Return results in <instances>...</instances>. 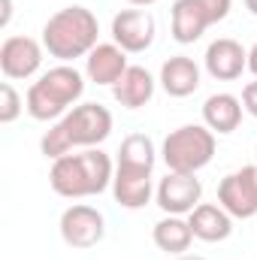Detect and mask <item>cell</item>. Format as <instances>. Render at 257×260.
<instances>
[{"mask_svg":"<svg viewBox=\"0 0 257 260\" xmlns=\"http://www.w3.org/2000/svg\"><path fill=\"white\" fill-rule=\"evenodd\" d=\"M112 124H115L112 112L103 103H79L61 121H55L43 133L40 151H43V157L58 160V157L79 151V148H100V142L109 139Z\"/></svg>","mask_w":257,"mask_h":260,"instance_id":"1","label":"cell"},{"mask_svg":"<svg viewBox=\"0 0 257 260\" xmlns=\"http://www.w3.org/2000/svg\"><path fill=\"white\" fill-rule=\"evenodd\" d=\"M112 176H115V164L103 148H79L52 160L49 185L58 197L85 200L112 188Z\"/></svg>","mask_w":257,"mask_h":260,"instance_id":"2","label":"cell"},{"mask_svg":"<svg viewBox=\"0 0 257 260\" xmlns=\"http://www.w3.org/2000/svg\"><path fill=\"white\" fill-rule=\"evenodd\" d=\"M100 21L88 6H64L43 24V46L61 64H73L76 58H88L100 43Z\"/></svg>","mask_w":257,"mask_h":260,"instance_id":"3","label":"cell"},{"mask_svg":"<svg viewBox=\"0 0 257 260\" xmlns=\"http://www.w3.org/2000/svg\"><path fill=\"white\" fill-rule=\"evenodd\" d=\"M85 94V73H79L73 64H58L27 88L24 109L34 121H61L73 106H79Z\"/></svg>","mask_w":257,"mask_h":260,"instance_id":"4","label":"cell"},{"mask_svg":"<svg viewBox=\"0 0 257 260\" xmlns=\"http://www.w3.org/2000/svg\"><path fill=\"white\" fill-rule=\"evenodd\" d=\"M215 148H218L215 133L206 124H182V127L167 133V139L160 145V157H164L170 173H191V176H197L203 167L212 164Z\"/></svg>","mask_w":257,"mask_h":260,"instance_id":"5","label":"cell"},{"mask_svg":"<svg viewBox=\"0 0 257 260\" xmlns=\"http://www.w3.org/2000/svg\"><path fill=\"white\" fill-rule=\"evenodd\" d=\"M230 9H233V0H176L170 9L173 40L179 46H191L212 24L224 21Z\"/></svg>","mask_w":257,"mask_h":260,"instance_id":"6","label":"cell"},{"mask_svg":"<svg viewBox=\"0 0 257 260\" xmlns=\"http://www.w3.org/2000/svg\"><path fill=\"white\" fill-rule=\"evenodd\" d=\"M58 230H61V239H64L70 248H94L97 242H103L106 236V218L100 209L88 206V203H73L67 206L61 221H58Z\"/></svg>","mask_w":257,"mask_h":260,"instance_id":"7","label":"cell"},{"mask_svg":"<svg viewBox=\"0 0 257 260\" xmlns=\"http://www.w3.org/2000/svg\"><path fill=\"white\" fill-rule=\"evenodd\" d=\"M203 200V185L191 173H170L157 182L154 188V203L160 206L164 215H191Z\"/></svg>","mask_w":257,"mask_h":260,"instance_id":"8","label":"cell"},{"mask_svg":"<svg viewBox=\"0 0 257 260\" xmlns=\"http://www.w3.org/2000/svg\"><path fill=\"white\" fill-rule=\"evenodd\" d=\"M218 203L233 218H254L257 215V167H239L227 173L218 185Z\"/></svg>","mask_w":257,"mask_h":260,"instance_id":"9","label":"cell"},{"mask_svg":"<svg viewBox=\"0 0 257 260\" xmlns=\"http://www.w3.org/2000/svg\"><path fill=\"white\" fill-rule=\"evenodd\" d=\"M46 46L43 40L34 37H6L0 46V70L9 82H21V79H34L43 67Z\"/></svg>","mask_w":257,"mask_h":260,"instance_id":"10","label":"cell"},{"mask_svg":"<svg viewBox=\"0 0 257 260\" xmlns=\"http://www.w3.org/2000/svg\"><path fill=\"white\" fill-rule=\"evenodd\" d=\"M157 34V21L148 9H121L112 18V43L121 46L127 55H139L145 49H151Z\"/></svg>","mask_w":257,"mask_h":260,"instance_id":"11","label":"cell"},{"mask_svg":"<svg viewBox=\"0 0 257 260\" xmlns=\"http://www.w3.org/2000/svg\"><path fill=\"white\" fill-rule=\"evenodd\" d=\"M206 73L218 82H236L245 70H248V49H242V43L230 40V37H218L209 43L206 55H203Z\"/></svg>","mask_w":257,"mask_h":260,"instance_id":"12","label":"cell"},{"mask_svg":"<svg viewBox=\"0 0 257 260\" xmlns=\"http://www.w3.org/2000/svg\"><path fill=\"white\" fill-rule=\"evenodd\" d=\"M112 197L121 209H145L154 197V182H151V170H136V167H121L115 164V176H112Z\"/></svg>","mask_w":257,"mask_h":260,"instance_id":"13","label":"cell"},{"mask_svg":"<svg viewBox=\"0 0 257 260\" xmlns=\"http://www.w3.org/2000/svg\"><path fill=\"white\" fill-rule=\"evenodd\" d=\"M127 52L115 43H100L88 58H85V79L94 85H115L127 73Z\"/></svg>","mask_w":257,"mask_h":260,"instance_id":"14","label":"cell"},{"mask_svg":"<svg viewBox=\"0 0 257 260\" xmlns=\"http://www.w3.org/2000/svg\"><path fill=\"white\" fill-rule=\"evenodd\" d=\"M154 88H157V82H154V76H151L145 67L130 64L127 73L112 85V97H115L118 106H124V109H130V112H136V109H142V106L151 103Z\"/></svg>","mask_w":257,"mask_h":260,"instance_id":"15","label":"cell"},{"mask_svg":"<svg viewBox=\"0 0 257 260\" xmlns=\"http://www.w3.org/2000/svg\"><path fill=\"white\" fill-rule=\"evenodd\" d=\"M188 224L200 242H224L233 233V215L221 203H200L188 215Z\"/></svg>","mask_w":257,"mask_h":260,"instance_id":"16","label":"cell"},{"mask_svg":"<svg viewBox=\"0 0 257 260\" xmlns=\"http://www.w3.org/2000/svg\"><path fill=\"white\" fill-rule=\"evenodd\" d=\"M242 112H245V106H242V100L236 94L218 91V94L206 97V103H203V124L212 133H218V136H227V133L239 130Z\"/></svg>","mask_w":257,"mask_h":260,"instance_id":"17","label":"cell"},{"mask_svg":"<svg viewBox=\"0 0 257 260\" xmlns=\"http://www.w3.org/2000/svg\"><path fill=\"white\" fill-rule=\"evenodd\" d=\"M160 88L170 94V97H176V100H182V97H191L194 91L200 88V64L188 58V55H173V58H167L164 67H160Z\"/></svg>","mask_w":257,"mask_h":260,"instance_id":"18","label":"cell"},{"mask_svg":"<svg viewBox=\"0 0 257 260\" xmlns=\"http://www.w3.org/2000/svg\"><path fill=\"white\" fill-rule=\"evenodd\" d=\"M151 239H154V245H157L160 251H167V254H185L194 242V230H191V224H188V218H182V215H167V218H160V221L154 224Z\"/></svg>","mask_w":257,"mask_h":260,"instance_id":"19","label":"cell"},{"mask_svg":"<svg viewBox=\"0 0 257 260\" xmlns=\"http://www.w3.org/2000/svg\"><path fill=\"white\" fill-rule=\"evenodd\" d=\"M154 160H157V148H154L151 136H145V133H130V136L121 139V148H118V164H121V167L154 170Z\"/></svg>","mask_w":257,"mask_h":260,"instance_id":"20","label":"cell"},{"mask_svg":"<svg viewBox=\"0 0 257 260\" xmlns=\"http://www.w3.org/2000/svg\"><path fill=\"white\" fill-rule=\"evenodd\" d=\"M21 112H24V100H21V94L12 88V82H3V85H0V124H12V121H18Z\"/></svg>","mask_w":257,"mask_h":260,"instance_id":"21","label":"cell"},{"mask_svg":"<svg viewBox=\"0 0 257 260\" xmlns=\"http://www.w3.org/2000/svg\"><path fill=\"white\" fill-rule=\"evenodd\" d=\"M242 106H245V112L251 118H257V82H248L242 88Z\"/></svg>","mask_w":257,"mask_h":260,"instance_id":"22","label":"cell"},{"mask_svg":"<svg viewBox=\"0 0 257 260\" xmlns=\"http://www.w3.org/2000/svg\"><path fill=\"white\" fill-rule=\"evenodd\" d=\"M248 73H251V76L257 79V43L251 46V49H248Z\"/></svg>","mask_w":257,"mask_h":260,"instance_id":"23","label":"cell"},{"mask_svg":"<svg viewBox=\"0 0 257 260\" xmlns=\"http://www.w3.org/2000/svg\"><path fill=\"white\" fill-rule=\"evenodd\" d=\"M9 18H12V0H3V18H0V24L6 27V24H9Z\"/></svg>","mask_w":257,"mask_h":260,"instance_id":"24","label":"cell"},{"mask_svg":"<svg viewBox=\"0 0 257 260\" xmlns=\"http://www.w3.org/2000/svg\"><path fill=\"white\" fill-rule=\"evenodd\" d=\"M130 6H151V3H157V0H127Z\"/></svg>","mask_w":257,"mask_h":260,"instance_id":"25","label":"cell"},{"mask_svg":"<svg viewBox=\"0 0 257 260\" xmlns=\"http://www.w3.org/2000/svg\"><path fill=\"white\" fill-rule=\"evenodd\" d=\"M245 9H248L251 15H257V0H245Z\"/></svg>","mask_w":257,"mask_h":260,"instance_id":"26","label":"cell"},{"mask_svg":"<svg viewBox=\"0 0 257 260\" xmlns=\"http://www.w3.org/2000/svg\"><path fill=\"white\" fill-rule=\"evenodd\" d=\"M176 260H206V257H200V254H179Z\"/></svg>","mask_w":257,"mask_h":260,"instance_id":"27","label":"cell"},{"mask_svg":"<svg viewBox=\"0 0 257 260\" xmlns=\"http://www.w3.org/2000/svg\"><path fill=\"white\" fill-rule=\"evenodd\" d=\"M254 157H257V148H254ZM254 167H257V160H254Z\"/></svg>","mask_w":257,"mask_h":260,"instance_id":"28","label":"cell"}]
</instances>
